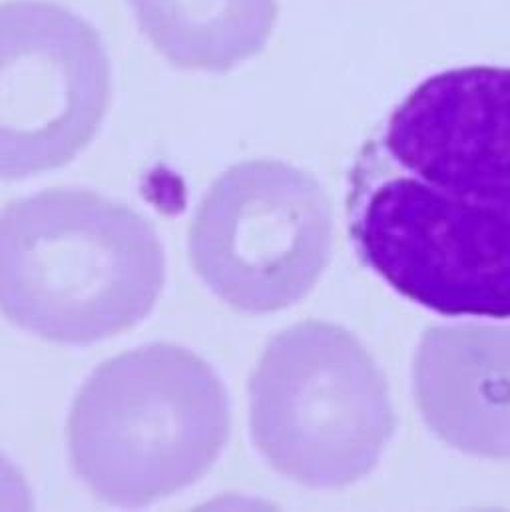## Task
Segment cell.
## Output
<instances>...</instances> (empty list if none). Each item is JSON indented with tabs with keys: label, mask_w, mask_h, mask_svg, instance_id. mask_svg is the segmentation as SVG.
I'll list each match as a JSON object with an SVG mask.
<instances>
[{
	"label": "cell",
	"mask_w": 510,
	"mask_h": 512,
	"mask_svg": "<svg viewBox=\"0 0 510 512\" xmlns=\"http://www.w3.org/2000/svg\"><path fill=\"white\" fill-rule=\"evenodd\" d=\"M355 254L447 317L510 319V66L419 82L347 176Z\"/></svg>",
	"instance_id": "6da1fadb"
},
{
	"label": "cell",
	"mask_w": 510,
	"mask_h": 512,
	"mask_svg": "<svg viewBox=\"0 0 510 512\" xmlns=\"http://www.w3.org/2000/svg\"><path fill=\"white\" fill-rule=\"evenodd\" d=\"M164 281L154 226L120 202L56 188L0 212V313L32 335L114 337L148 317Z\"/></svg>",
	"instance_id": "7a4b0ae2"
},
{
	"label": "cell",
	"mask_w": 510,
	"mask_h": 512,
	"mask_svg": "<svg viewBox=\"0 0 510 512\" xmlns=\"http://www.w3.org/2000/svg\"><path fill=\"white\" fill-rule=\"evenodd\" d=\"M230 439L222 379L196 353L152 343L100 365L68 417L72 467L112 507L160 503L204 479Z\"/></svg>",
	"instance_id": "3957f363"
},
{
	"label": "cell",
	"mask_w": 510,
	"mask_h": 512,
	"mask_svg": "<svg viewBox=\"0 0 510 512\" xmlns=\"http://www.w3.org/2000/svg\"><path fill=\"white\" fill-rule=\"evenodd\" d=\"M250 427L279 475L309 489H343L377 467L395 417L363 343L339 325L303 321L265 347L250 379Z\"/></svg>",
	"instance_id": "277c9868"
},
{
	"label": "cell",
	"mask_w": 510,
	"mask_h": 512,
	"mask_svg": "<svg viewBox=\"0 0 510 512\" xmlns=\"http://www.w3.org/2000/svg\"><path fill=\"white\" fill-rule=\"evenodd\" d=\"M333 212L321 184L277 160L232 166L190 226V257L224 303L271 313L303 299L325 271Z\"/></svg>",
	"instance_id": "5b68a950"
},
{
	"label": "cell",
	"mask_w": 510,
	"mask_h": 512,
	"mask_svg": "<svg viewBox=\"0 0 510 512\" xmlns=\"http://www.w3.org/2000/svg\"><path fill=\"white\" fill-rule=\"evenodd\" d=\"M110 100V58L86 18L50 0L0 4V180L72 162Z\"/></svg>",
	"instance_id": "8992f818"
},
{
	"label": "cell",
	"mask_w": 510,
	"mask_h": 512,
	"mask_svg": "<svg viewBox=\"0 0 510 512\" xmlns=\"http://www.w3.org/2000/svg\"><path fill=\"white\" fill-rule=\"evenodd\" d=\"M427 427L477 457H510V325H437L413 363Z\"/></svg>",
	"instance_id": "52a82bcc"
},
{
	"label": "cell",
	"mask_w": 510,
	"mask_h": 512,
	"mask_svg": "<svg viewBox=\"0 0 510 512\" xmlns=\"http://www.w3.org/2000/svg\"><path fill=\"white\" fill-rule=\"evenodd\" d=\"M142 34L176 68L226 74L263 52L277 0H128Z\"/></svg>",
	"instance_id": "ba28073f"
},
{
	"label": "cell",
	"mask_w": 510,
	"mask_h": 512,
	"mask_svg": "<svg viewBox=\"0 0 510 512\" xmlns=\"http://www.w3.org/2000/svg\"><path fill=\"white\" fill-rule=\"evenodd\" d=\"M0 507L28 509L32 507L30 493L22 477L0 457Z\"/></svg>",
	"instance_id": "9c48e42d"
}]
</instances>
